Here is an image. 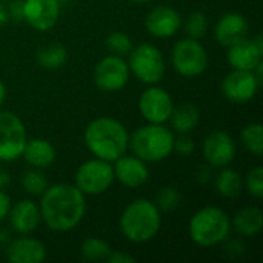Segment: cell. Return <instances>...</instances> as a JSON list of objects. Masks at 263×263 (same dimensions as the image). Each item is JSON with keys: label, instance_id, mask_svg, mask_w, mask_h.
<instances>
[{"label": "cell", "instance_id": "obj_1", "mask_svg": "<svg viewBox=\"0 0 263 263\" xmlns=\"http://www.w3.org/2000/svg\"><path fill=\"white\" fill-rule=\"evenodd\" d=\"M86 211L85 194L69 183L48 186L42 194L40 217L55 233H68L79 227Z\"/></svg>", "mask_w": 263, "mask_h": 263}, {"label": "cell", "instance_id": "obj_2", "mask_svg": "<svg viewBox=\"0 0 263 263\" xmlns=\"http://www.w3.org/2000/svg\"><path fill=\"white\" fill-rule=\"evenodd\" d=\"M88 151L102 160L112 163L129 148V134L123 123L112 117H99L89 122L83 133Z\"/></svg>", "mask_w": 263, "mask_h": 263}, {"label": "cell", "instance_id": "obj_3", "mask_svg": "<svg viewBox=\"0 0 263 263\" xmlns=\"http://www.w3.org/2000/svg\"><path fill=\"white\" fill-rule=\"evenodd\" d=\"M162 227V211L148 199L133 200L120 216V231L131 243L151 242Z\"/></svg>", "mask_w": 263, "mask_h": 263}, {"label": "cell", "instance_id": "obj_4", "mask_svg": "<svg viewBox=\"0 0 263 263\" xmlns=\"http://www.w3.org/2000/svg\"><path fill=\"white\" fill-rule=\"evenodd\" d=\"M174 133L163 123H148L129 136V148L143 162H160L174 151Z\"/></svg>", "mask_w": 263, "mask_h": 263}, {"label": "cell", "instance_id": "obj_5", "mask_svg": "<svg viewBox=\"0 0 263 263\" xmlns=\"http://www.w3.org/2000/svg\"><path fill=\"white\" fill-rule=\"evenodd\" d=\"M188 233L196 245L211 248L228 239L231 233V219L219 206H205L191 217Z\"/></svg>", "mask_w": 263, "mask_h": 263}, {"label": "cell", "instance_id": "obj_6", "mask_svg": "<svg viewBox=\"0 0 263 263\" xmlns=\"http://www.w3.org/2000/svg\"><path fill=\"white\" fill-rule=\"evenodd\" d=\"M129 71L146 85H157L166 71L162 51L151 43H140L129 51Z\"/></svg>", "mask_w": 263, "mask_h": 263}, {"label": "cell", "instance_id": "obj_7", "mask_svg": "<svg viewBox=\"0 0 263 263\" xmlns=\"http://www.w3.org/2000/svg\"><path fill=\"white\" fill-rule=\"evenodd\" d=\"M174 69L183 77H197L208 68V52L205 46L191 37L179 40L171 51Z\"/></svg>", "mask_w": 263, "mask_h": 263}, {"label": "cell", "instance_id": "obj_8", "mask_svg": "<svg viewBox=\"0 0 263 263\" xmlns=\"http://www.w3.org/2000/svg\"><path fill=\"white\" fill-rule=\"evenodd\" d=\"M76 186L85 196H99L109 190L114 177L112 163L102 159H89L83 162L76 173Z\"/></svg>", "mask_w": 263, "mask_h": 263}, {"label": "cell", "instance_id": "obj_9", "mask_svg": "<svg viewBox=\"0 0 263 263\" xmlns=\"http://www.w3.org/2000/svg\"><path fill=\"white\" fill-rule=\"evenodd\" d=\"M26 140V128L20 117L11 111H0V162L22 157Z\"/></svg>", "mask_w": 263, "mask_h": 263}, {"label": "cell", "instance_id": "obj_10", "mask_svg": "<svg viewBox=\"0 0 263 263\" xmlns=\"http://www.w3.org/2000/svg\"><path fill=\"white\" fill-rule=\"evenodd\" d=\"M129 79L128 62L116 54L106 55L94 68V83L100 91L116 92L125 88Z\"/></svg>", "mask_w": 263, "mask_h": 263}, {"label": "cell", "instance_id": "obj_11", "mask_svg": "<svg viewBox=\"0 0 263 263\" xmlns=\"http://www.w3.org/2000/svg\"><path fill=\"white\" fill-rule=\"evenodd\" d=\"M260 85L262 83L257 80L253 71L233 69L228 76L223 77L220 91L223 97L231 103L243 105L256 97Z\"/></svg>", "mask_w": 263, "mask_h": 263}, {"label": "cell", "instance_id": "obj_12", "mask_svg": "<svg viewBox=\"0 0 263 263\" xmlns=\"http://www.w3.org/2000/svg\"><path fill=\"white\" fill-rule=\"evenodd\" d=\"M174 108L173 97L160 86L151 85L139 99V111L148 123H165Z\"/></svg>", "mask_w": 263, "mask_h": 263}, {"label": "cell", "instance_id": "obj_13", "mask_svg": "<svg viewBox=\"0 0 263 263\" xmlns=\"http://www.w3.org/2000/svg\"><path fill=\"white\" fill-rule=\"evenodd\" d=\"M60 17L59 0H25L22 2V18L37 31H49Z\"/></svg>", "mask_w": 263, "mask_h": 263}, {"label": "cell", "instance_id": "obj_14", "mask_svg": "<svg viewBox=\"0 0 263 263\" xmlns=\"http://www.w3.org/2000/svg\"><path fill=\"white\" fill-rule=\"evenodd\" d=\"M203 157L213 168L228 166L236 157L234 139L227 131H211L203 140Z\"/></svg>", "mask_w": 263, "mask_h": 263}, {"label": "cell", "instance_id": "obj_15", "mask_svg": "<svg viewBox=\"0 0 263 263\" xmlns=\"http://www.w3.org/2000/svg\"><path fill=\"white\" fill-rule=\"evenodd\" d=\"M263 39L256 35L254 39H242L240 42L228 48V63L233 69L254 71V68L262 63Z\"/></svg>", "mask_w": 263, "mask_h": 263}, {"label": "cell", "instance_id": "obj_16", "mask_svg": "<svg viewBox=\"0 0 263 263\" xmlns=\"http://www.w3.org/2000/svg\"><path fill=\"white\" fill-rule=\"evenodd\" d=\"M180 12L168 5H159L153 8L145 18V26L148 32L157 39L173 37L182 26Z\"/></svg>", "mask_w": 263, "mask_h": 263}, {"label": "cell", "instance_id": "obj_17", "mask_svg": "<svg viewBox=\"0 0 263 263\" xmlns=\"http://www.w3.org/2000/svg\"><path fill=\"white\" fill-rule=\"evenodd\" d=\"M114 177L126 188H140L146 183L149 177V170L146 162L137 156H120L112 162Z\"/></svg>", "mask_w": 263, "mask_h": 263}, {"label": "cell", "instance_id": "obj_18", "mask_svg": "<svg viewBox=\"0 0 263 263\" xmlns=\"http://www.w3.org/2000/svg\"><path fill=\"white\" fill-rule=\"evenodd\" d=\"M248 35V20L240 12H227L214 28V37L219 45L230 48Z\"/></svg>", "mask_w": 263, "mask_h": 263}, {"label": "cell", "instance_id": "obj_19", "mask_svg": "<svg viewBox=\"0 0 263 263\" xmlns=\"http://www.w3.org/2000/svg\"><path fill=\"white\" fill-rule=\"evenodd\" d=\"M6 257L11 263H40L46 259V247L40 240L23 234L8 243Z\"/></svg>", "mask_w": 263, "mask_h": 263}, {"label": "cell", "instance_id": "obj_20", "mask_svg": "<svg viewBox=\"0 0 263 263\" xmlns=\"http://www.w3.org/2000/svg\"><path fill=\"white\" fill-rule=\"evenodd\" d=\"M8 216H9V222H11L12 230L22 236L32 233L42 220L40 208L32 200H28V199L17 202L14 206L11 205Z\"/></svg>", "mask_w": 263, "mask_h": 263}, {"label": "cell", "instance_id": "obj_21", "mask_svg": "<svg viewBox=\"0 0 263 263\" xmlns=\"http://www.w3.org/2000/svg\"><path fill=\"white\" fill-rule=\"evenodd\" d=\"M22 157L32 168L43 170L54 163L55 160V148L46 139H31L26 140Z\"/></svg>", "mask_w": 263, "mask_h": 263}, {"label": "cell", "instance_id": "obj_22", "mask_svg": "<svg viewBox=\"0 0 263 263\" xmlns=\"http://www.w3.org/2000/svg\"><path fill=\"white\" fill-rule=\"evenodd\" d=\"M170 122H171L173 133L190 134L197 128L200 122V109L193 102H183L177 106L174 105Z\"/></svg>", "mask_w": 263, "mask_h": 263}, {"label": "cell", "instance_id": "obj_23", "mask_svg": "<svg viewBox=\"0 0 263 263\" xmlns=\"http://www.w3.org/2000/svg\"><path fill=\"white\" fill-rule=\"evenodd\" d=\"M263 214L262 210L257 206H247L236 213L231 220V228H234L239 234L251 237L262 231Z\"/></svg>", "mask_w": 263, "mask_h": 263}, {"label": "cell", "instance_id": "obj_24", "mask_svg": "<svg viewBox=\"0 0 263 263\" xmlns=\"http://www.w3.org/2000/svg\"><path fill=\"white\" fill-rule=\"evenodd\" d=\"M35 59L42 68L55 71L68 62V51L62 43L52 42L45 46H40L35 52Z\"/></svg>", "mask_w": 263, "mask_h": 263}, {"label": "cell", "instance_id": "obj_25", "mask_svg": "<svg viewBox=\"0 0 263 263\" xmlns=\"http://www.w3.org/2000/svg\"><path fill=\"white\" fill-rule=\"evenodd\" d=\"M222 171L219 173V176L216 177V190L217 193L225 197V199H236L242 194V190H243V180H242V176L225 166V168H220Z\"/></svg>", "mask_w": 263, "mask_h": 263}, {"label": "cell", "instance_id": "obj_26", "mask_svg": "<svg viewBox=\"0 0 263 263\" xmlns=\"http://www.w3.org/2000/svg\"><path fill=\"white\" fill-rule=\"evenodd\" d=\"M82 257L88 262H100V260H106L109 253H111V247L108 242H105L100 237H88L80 248Z\"/></svg>", "mask_w": 263, "mask_h": 263}, {"label": "cell", "instance_id": "obj_27", "mask_svg": "<svg viewBox=\"0 0 263 263\" xmlns=\"http://www.w3.org/2000/svg\"><path fill=\"white\" fill-rule=\"evenodd\" d=\"M242 143L254 156L260 157L263 151V128L262 123H250L242 129Z\"/></svg>", "mask_w": 263, "mask_h": 263}, {"label": "cell", "instance_id": "obj_28", "mask_svg": "<svg viewBox=\"0 0 263 263\" xmlns=\"http://www.w3.org/2000/svg\"><path fill=\"white\" fill-rule=\"evenodd\" d=\"M210 28L208 23V17L202 12V11H194L188 15V18L185 20V31L188 34V37L200 40L202 37L206 35Z\"/></svg>", "mask_w": 263, "mask_h": 263}, {"label": "cell", "instance_id": "obj_29", "mask_svg": "<svg viewBox=\"0 0 263 263\" xmlns=\"http://www.w3.org/2000/svg\"><path fill=\"white\" fill-rule=\"evenodd\" d=\"M22 186L31 196H42L45 193V190L48 188V182H46V177L35 168V170H29L23 174Z\"/></svg>", "mask_w": 263, "mask_h": 263}, {"label": "cell", "instance_id": "obj_30", "mask_svg": "<svg viewBox=\"0 0 263 263\" xmlns=\"http://www.w3.org/2000/svg\"><path fill=\"white\" fill-rule=\"evenodd\" d=\"M108 51L111 54H116V55H126L129 54V51L133 49V42H131V37L125 32H120V31H114L111 32L108 37H106V42H105Z\"/></svg>", "mask_w": 263, "mask_h": 263}, {"label": "cell", "instance_id": "obj_31", "mask_svg": "<svg viewBox=\"0 0 263 263\" xmlns=\"http://www.w3.org/2000/svg\"><path fill=\"white\" fill-rule=\"evenodd\" d=\"M156 205L162 213H171L180 205V193L173 186H166L159 193Z\"/></svg>", "mask_w": 263, "mask_h": 263}, {"label": "cell", "instance_id": "obj_32", "mask_svg": "<svg viewBox=\"0 0 263 263\" xmlns=\"http://www.w3.org/2000/svg\"><path fill=\"white\" fill-rule=\"evenodd\" d=\"M245 188L247 191L256 197V199H262L263 197V168L262 166H256L253 168L247 177H245Z\"/></svg>", "mask_w": 263, "mask_h": 263}, {"label": "cell", "instance_id": "obj_33", "mask_svg": "<svg viewBox=\"0 0 263 263\" xmlns=\"http://www.w3.org/2000/svg\"><path fill=\"white\" fill-rule=\"evenodd\" d=\"M194 140L190 137V134H179V137L174 139V151L180 156H190L194 153Z\"/></svg>", "mask_w": 263, "mask_h": 263}, {"label": "cell", "instance_id": "obj_34", "mask_svg": "<svg viewBox=\"0 0 263 263\" xmlns=\"http://www.w3.org/2000/svg\"><path fill=\"white\" fill-rule=\"evenodd\" d=\"M106 262H109V263H134L136 262V259H134L133 256H129L128 253H125V251H112V250H111V253H109V256H108Z\"/></svg>", "mask_w": 263, "mask_h": 263}, {"label": "cell", "instance_id": "obj_35", "mask_svg": "<svg viewBox=\"0 0 263 263\" xmlns=\"http://www.w3.org/2000/svg\"><path fill=\"white\" fill-rule=\"evenodd\" d=\"M9 210H11V199L3 190H0V222L5 217H8Z\"/></svg>", "mask_w": 263, "mask_h": 263}, {"label": "cell", "instance_id": "obj_36", "mask_svg": "<svg viewBox=\"0 0 263 263\" xmlns=\"http://www.w3.org/2000/svg\"><path fill=\"white\" fill-rule=\"evenodd\" d=\"M227 251L228 253H233L234 256H240L242 251H243V243L242 242H237V240H233L227 245Z\"/></svg>", "mask_w": 263, "mask_h": 263}, {"label": "cell", "instance_id": "obj_37", "mask_svg": "<svg viewBox=\"0 0 263 263\" xmlns=\"http://www.w3.org/2000/svg\"><path fill=\"white\" fill-rule=\"evenodd\" d=\"M9 12V17H14V18H22V2H14L11 9H8Z\"/></svg>", "mask_w": 263, "mask_h": 263}, {"label": "cell", "instance_id": "obj_38", "mask_svg": "<svg viewBox=\"0 0 263 263\" xmlns=\"http://www.w3.org/2000/svg\"><path fill=\"white\" fill-rule=\"evenodd\" d=\"M8 20H9V12H8V9H6L3 5H0V28H2Z\"/></svg>", "mask_w": 263, "mask_h": 263}, {"label": "cell", "instance_id": "obj_39", "mask_svg": "<svg viewBox=\"0 0 263 263\" xmlns=\"http://www.w3.org/2000/svg\"><path fill=\"white\" fill-rule=\"evenodd\" d=\"M9 183V174L3 170H0V190H3Z\"/></svg>", "mask_w": 263, "mask_h": 263}, {"label": "cell", "instance_id": "obj_40", "mask_svg": "<svg viewBox=\"0 0 263 263\" xmlns=\"http://www.w3.org/2000/svg\"><path fill=\"white\" fill-rule=\"evenodd\" d=\"M5 99H6V86H5V83L0 80V105L5 102Z\"/></svg>", "mask_w": 263, "mask_h": 263}, {"label": "cell", "instance_id": "obj_41", "mask_svg": "<svg viewBox=\"0 0 263 263\" xmlns=\"http://www.w3.org/2000/svg\"><path fill=\"white\" fill-rule=\"evenodd\" d=\"M134 3H148V2H153V0H131Z\"/></svg>", "mask_w": 263, "mask_h": 263}]
</instances>
